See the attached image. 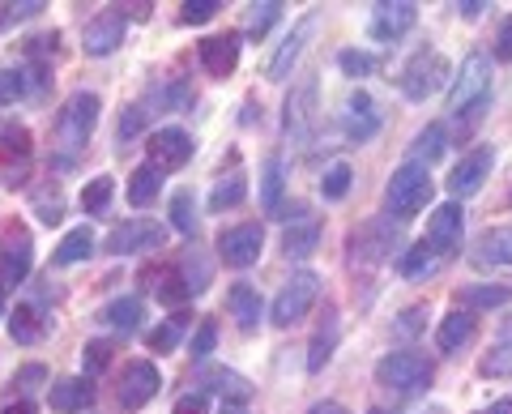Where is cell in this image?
Masks as SVG:
<instances>
[{"mask_svg": "<svg viewBox=\"0 0 512 414\" xmlns=\"http://www.w3.org/2000/svg\"><path fill=\"white\" fill-rule=\"evenodd\" d=\"M491 103V60L483 52L466 56L453 90H448V116L453 120H478Z\"/></svg>", "mask_w": 512, "mask_h": 414, "instance_id": "6da1fadb", "label": "cell"}, {"mask_svg": "<svg viewBox=\"0 0 512 414\" xmlns=\"http://www.w3.org/2000/svg\"><path fill=\"white\" fill-rule=\"evenodd\" d=\"M94 124H99V94H90V90H77L73 99L56 111V129L52 133H56V150H60L64 163H69L73 154L86 150Z\"/></svg>", "mask_w": 512, "mask_h": 414, "instance_id": "7a4b0ae2", "label": "cell"}, {"mask_svg": "<svg viewBox=\"0 0 512 414\" xmlns=\"http://www.w3.org/2000/svg\"><path fill=\"white\" fill-rule=\"evenodd\" d=\"M431 193H436V184H431V167H423V163H414L410 158V163H402L393 171L389 188H384V205H389V214L397 222H410L419 210H427Z\"/></svg>", "mask_w": 512, "mask_h": 414, "instance_id": "3957f363", "label": "cell"}, {"mask_svg": "<svg viewBox=\"0 0 512 414\" xmlns=\"http://www.w3.org/2000/svg\"><path fill=\"white\" fill-rule=\"evenodd\" d=\"M376 380L393 393H414L431 380V359L419 355V350H393V355L376 363Z\"/></svg>", "mask_w": 512, "mask_h": 414, "instance_id": "277c9868", "label": "cell"}, {"mask_svg": "<svg viewBox=\"0 0 512 414\" xmlns=\"http://www.w3.org/2000/svg\"><path fill=\"white\" fill-rule=\"evenodd\" d=\"M30 265H35V244H30V231L18 222H5L0 227V282L18 286L26 282Z\"/></svg>", "mask_w": 512, "mask_h": 414, "instance_id": "5b68a950", "label": "cell"}, {"mask_svg": "<svg viewBox=\"0 0 512 414\" xmlns=\"http://www.w3.org/2000/svg\"><path fill=\"white\" fill-rule=\"evenodd\" d=\"M316 291H320V278H316V274H308V269H303V274H295V278L278 291V299H274V325H278V329L299 325L303 316L312 312Z\"/></svg>", "mask_w": 512, "mask_h": 414, "instance_id": "8992f818", "label": "cell"}, {"mask_svg": "<svg viewBox=\"0 0 512 414\" xmlns=\"http://www.w3.org/2000/svg\"><path fill=\"white\" fill-rule=\"evenodd\" d=\"M448 77H453V65L440 56V52H419L410 60V65L402 69V90H406V99L414 103H423L427 94H436Z\"/></svg>", "mask_w": 512, "mask_h": 414, "instance_id": "52a82bcc", "label": "cell"}, {"mask_svg": "<svg viewBox=\"0 0 512 414\" xmlns=\"http://www.w3.org/2000/svg\"><path fill=\"white\" fill-rule=\"evenodd\" d=\"M163 389V376H158V368L154 363H146V359H133L128 368L120 372V385H116V402H120V410H141L146 402H154V393Z\"/></svg>", "mask_w": 512, "mask_h": 414, "instance_id": "ba28073f", "label": "cell"}, {"mask_svg": "<svg viewBox=\"0 0 512 414\" xmlns=\"http://www.w3.org/2000/svg\"><path fill=\"white\" fill-rule=\"evenodd\" d=\"M163 240H167V227H158L150 218H133V222H120V227L107 235V252L111 257H133V252L163 248Z\"/></svg>", "mask_w": 512, "mask_h": 414, "instance_id": "9c48e42d", "label": "cell"}, {"mask_svg": "<svg viewBox=\"0 0 512 414\" xmlns=\"http://www.w3.org/2000/svg\"><path fill=\"white\" fill-rule=\"evenodd\" d=\"M461 231H466V210L457 201H444L436 214L427 218V248L436 257H453L461 248Z\"/></svg>", "mask_w": 512, "mask_h": 414, "instance_id": "30bf717a", "label": "cell"}, {"mask_svg": "<svg viewBox=\"0 0 512 414\" xmlns=\"http://www.w3.org/2000/svg\"><path fill=\"white\" fill-rule=\"evenodd\" d=\"M316 26H320V13H303V18L295 22V30L286 35V43L278 47L274 56H269V65H265V77L269 82H286L295 69V60L303 56V47H308V39L316 35Z\"/></svg>", "mask_w": 512, "mask_h": 414, "instance_id": "8fae6325", "label": "cell"}, {"mask_svg": "<svg viewBox=\"0 0 512 414\" xmlns=\"http://www.w3.org/2000/svg\"><path fill=\"white\" fill-rule=\"evenodd\" d=\"M261 248H265V231L256 227V222H239V227L222 231L218 257L231 269H248V265H256V257H261Z\"/></svg>", "mask_w": 512, "mask_h": 414, "instance_id": "7c38bea8", "label": "cell"}, {"mask_svg": "<svg viewBox=\"0 0 512 414\" xmlns=\"http://www.w3.org/2000/svg\"><path fill=\"white\" fill-rule=\"evenodd\" d=\"M312 129H316V77H303L291 90V99H286V137L303 146Z\"/></svg>", "mask_w": 512, "mask_h": 414, "instance_id": "4fadbf2b", "label": "cell"}, {"mask_svg": "<svg viewBox=\"0 0 512 414\" xmlns=\"http://www.w3.org/2000/svg\"><path fill=\"white\" fill-rule=\"evenodd\" d=\"M491 163H495V150L491 146H478V150H470L461 163L453 167V175H448V193H453L457 201L461 197H474L478 188L487 184V175H491Z\"/></svg>", "mask_w": 512, "mask_h": 414, "instance_id": "5bb4252c", "label": "cell"}, {"mask_svg": "<svg viewBox=\"0 0 512 414\" xmlns=\"http://www.w3.org/2000/svg\"><path fill=\"white\" fill-rule=\"evenodd\" d=\"M419 22V5H410V0H397V5H376L372 9V39L376 43H393V39H402L406 30Z\"/></svg>", "mask_w": 512, "mask_h": 414, "instance_id": "9a60e30c", "label": "cell"}, {"mask_svg": "<svg viewBox=\"0 0 512 414\" xmlns=\"http://www.w3.org/2000/svg\"><path fill=\"white\" fill-rule=\"evenodd\" d=\"M146 150H150V163L158 171H180L192 158V137L184 129H158Z\"/></svg>", "mask_w": 512, "mask_h": 414, "instance_id": "2e32d148", "label": "cell"}, {"mask_svg": "<svg viewBox=\"0 0 512 414\" xmlns=\"http://www.w3.org/2000/svg\"><path fill=\"white\" fill-rule=\"evenodd\" d=\"M124 13L120 9H107V13H99L90 26H86V39H82V47H86V56H111L116 47L124 43Z\"/></svg>", "mask_w": 512, "mask_h": 414, "instance_id": "e0dca14e", "label": "cell"}, {"mask_svg": "<svg viewBox=\"0 0 512 414\" xmlns=\"http://www.w3.org/2000/svg\"><path fill=\"white\" fill-rule=\"evenodd\" d=\"M201 65L210 77H231L235 73V65H239V35L235 30L201 39Z\"/></svg>", "mask_w": 512, "mask_h": 414, "instance_id": "ac0fdd59", "label": "cell"}, {"mask_svg": "<svg viewBox=\"0 0 512 414\" xmlns=\"http://www.w3.org/2000/svg\"><path fill=\"white\" fill-rule=\"evenodd\" d=\"M342 124H346V137L350 141H367L376 129H380V111L372 103V94L367 90H355L346 99V111H342Z\"/></svg>", "mask_w": 512, "mask_h": 414, "instance_id": "d6986e66", "label": "cell"}, {"mask_svg": "<svg viewBox=\"0 0 512 414\" xmlns=\"http://www.w3.org/2000/svg\"><path fill=\"white\" fill-rule=\"evenodd\" d=\"M47 402H52L56 414H82V410L94 402V385H90L86 376L52 380V389H47Z\"/></svg>", "mask_w": 512, "mask_h": 414, "instance_id": "ffe728a7", "label": "cell"}, {"mask_svg": "<svg viewBox=\"0 0 512 414\" xmlns=\"http://www.w3.org/2000/svg\"><path fill=\"white\" fill-rule=\"evenodd\" d=\"M227 308H231L235 325L244 329V333H256V325H261V316H265L261 295H256V286H248V282H235V286H231V295H227Z\"/></svg>", "mask_w": 512, "mask_h": 414, "instance_id": "44dd1931", "label": "cell"}, {"mask_svg": "<svg viewBox=\"0 0 512 414\" xmlns=\"http://www.w3.org/2000/svg\"><path fill=\"white\" fill-rule=\"evenodd\" d=\"M26 158H30V133L18 120H5L0 124V171L13 175V167L26 163Z\"/></svg>", "mask_w": 512, "mask_h": 414, "instance_id": "7402d4cb", "label": "cell"}, {"mask_svg": "<svg viewBox=\"0 0 512 414\" xmlns=\"http://www.w3.org/2000/svg\"><path fill=\"white\" fill-rule=\"evenodd\" d=\"M474 261H478V265H495V269L512 265V227H495V231H487L483 240H478Z\"/></svg>", "mask_w": 512, "mask_h": 414, "instance_id": "603a6c76", "label": "cell"}, {"mask_svg": "<svg viewBox=\"0 0 512 414\" xmlns=\"http://www.w3.org/2000/svg\"><path fill=\"white\" fill-rule=\"evenodd\" d=\"M158 193H163V171H158L154 163L137 167L133 180H128V205H133V210H146V205H154Z\"/></svg>", "mask_w": 512, "mask_h": 414, "instance_id": "cb8c5ba5", "label": "cell"}, {"mask_svg": "<svg viewBox=\"0 0 512 414\" xmlns=\"http://www.w3.org/2000/svg\"><path fill=\"white\" fill-rule=\"evenodd\" d=\"M470 338H474V312H448L440 321V329H436V346L448 350V355L461 350Z\"/></svg>", "mask_w": 512, "mask_h": 414, "instance_id": "d4e9b609", "label": "cell"}, {"mask_svg": "<svg viewBox=\"0 0 512 414\" xmlns=\"http://www.w3.org/2000/svg\"><path fill=\"white\" fill-rule=\"evenodd\" d=\"M43 333H47V316L35 304H18V312L9 316V338L30 346V342H39Z\"/></svg>", "mask_w": 512, "mask_h": 414, "instance_id": "484cf974", "label": "cell"}, {"mask_svg": "<svg viewBox=\"0 0 512 414\" xmlns=\"http://www.w3.org/2000/svg\"><path fill=\"white\" fill-rule=\"evenodd\" d=\"M141 299H133V295H124V299H111V304L99 312V321L103 325H111V329H120V333H133L137 325H141Z\"/></svg>", "mask_w": 512, "mask_h": 414, "instance_id": "4316f807", "label": "cell"}, {"mask_svg": "<svg viewBox=\"0 0 512 414\" xmlns=\"http://www.w3.org/2000/svg\"><path fill=\"white\" fill-rule=\"evenodd\" d=\"M478 372L483 376H512V316L504 321V333L495 338V346L483 355V363H478Z\"/></svg>", "mask_w": 512, "mask_h": 414, "instance_id": "83f0119b", "label": "cell"}, {"mask_svg": "<svg viewBox=\"0 0 512 414\" xmlns=\"http://www.w3.org/2000/svg\"><path fill=\"white\" fill-rule=\"evenodd\" d=\"M333 346H338V316L325 312V325L316 329L312 350H308V372H320V368H325V363L333 359Z\"/></svg>", "mask_w": 512, "mask_h": 414, "instance_id": "f1b7e54d", "label": "cell"}, {"mask_svg": "<svg viewBox=\"0 0 512 414\" xmlns=\"http://www.w3.org/2000/svg\"><path fill=\"white\" fill-rule=\"evenodd\" d=\"M90 252H94V231L90 227H73L56 248V265H77V261H86Z\"/></svg>", "mask_w": 512, "mask_h": 414, "instance_id": "f546056e", "label": "cell"}, {"mask_svg": "<svg viewBox=\"0 0 512 414\" xmlns=\"http://www.w3.org/2000/svg\"><path fill=\"white\" fill-rule=\"evenodd\" d=\"M205 380H210V389L218 393V397H227V402H248L252 397V385L239 372H231V368H214V372H205Z\"/></svg>", "mask_w": 512, "mask_h": 414, "instance_id": "4dcf8cb0", "label": "cell"}, {"mask_svg": "<svg viewBox=\"0 0 512 414\" xmlns=\"http://www.w3.org/2000/svg\"><path fill=\"white\" fill-rule=\"evenodd\" d=\"M282 184H286L282 158H265V167H261V205H265V214H278V205H282Z\"/></svg>", "mask_w": 512, "mask_h": 414, "instance_id": "1f68e13d", "label": "cell"}, {"mask_svg": "<svg viewBox=\"0 0 512 414\" xmlns=\"http://www.w3.org/2000/svg\"><path fill=\"white\" fill-rule=\"evenodd\" d=\"M316 240H320V227L308 218V222H295L291 231H286V240H282V248H286V257H295V261H303V257H312V248H316Z\"/></svg>", "mask_w": 512, "mask_h": 414, "instance_id": "d6a6232c", "label": "cell"}, {"mask_svg": "<svg viewBox=\"0 0 512 414\" xmlns=\"http://www.w3.org/2000/svg\"><path fill=\"white\" fill-rule=\"evenodd\" d=\"M448 150V137H444V124H427V129L414 137V163H423V167H431L436 158Z\"/></svg>", "mask_w": 512, "mask_h": 414, "instance_id": "836d02e7", "label": "cell"}, {"mask_svg": "<svg viewBox=\"0 0 512 414\" xmlns=\"http://www.w3.org/2000/svg\"><path fill=\"white\" fill-rule=\"evenodd\" d=\"M244 193H248V180H244V175H227V180H218V184H214V193H210V210H214V214L235 210V205L244 201Z\"/></svg>", "mask_w": 512, "mask_h": 414, "instance_id": "e575fe53", "label": "cell"}, {"mask_svg": "<svg viewBox=\"0 0 512 414\" xmlns=\"http://www.w3.org/2000/svg\"><path fill=\"white\" fill-rule=\"evenodd\" d=\"M436 265H440V257L427 248V240H423L419 248H406V257L397 261V269H402V278H427Z\"/></svg>", "mask_w": 512, "mask_h": 414, "instance_id": "d590c367", "label": "cell"}, {"mask_svg": "<svg viewBox=\"0 0 512 414\" xmlns=\"http://www.w3.org/2000/svg\"><path fill=\"white\" fill-rule=\"evenodd\" d=\"M111 193H116L111 175H94V180L82 188V210H86V214H103L107 205H111Z\"/></svg>", "mask_w": 512, "mask_h": 414, "instance_id": "8d00e7d4", "label": "cell"}, {"mask_svg": "<svg viewBox=\"0 0 512 414\" xmlns=\"http://www.w3.org/2000/svg\"><path fill=\"white\" fill-rule=\"evenodd\" d=\"M461 299H466V308H500L512 299V291L508 286H466Z\"/></svg>", "mask_w": 512, "mask_h": 414, "instance_id": "74e56055", "label": "cell"}, {"mask_svg": "<svg viewBox=\"0 0 512 414\" xmlns=\"http://www.w3.org/2000/svg\"><path fill=\"white\" fill-rule=\"evenodd\" d=\"M350 180H355V175H350V167H346V163H333V167L325 171V180H320V197H325V201H342V197L350 193Z\"/></svg>", "mask_w": 512, "mask_h": 414, "instance_id": "f35d334b", "label": "cell"}, {"mask_svg": "<svg viewBox=\"0 0 512 414\" xmlns=\"http://www.w3.org/2000/svg\"><path fill=\"white\" fill-rule=\"evenodd\" d=\"M278 18H282V5H278V0H265V5H252V9H248V35H252V39L269 35V26H274Z\"/></svg>", "mask_w": 512, "mask_h": 414, "instance_id": "ab89813d", "label": "cell"}, {"mask_svg": "<svg viewBox=\"0 0 512 414\" xmlns=\"http://www.w3.org/2000/svg\"><path fill=\"white\" fill-rule=\"evenodd\" d=\"M150 282H158L154 295L163 299V304H188V295H192V286H188L184 278H175V274H158V278H150Z\"/></svg>", "mask_w": 512, "mask_h": 414, "instance_id": "60d3db41", "label": "cell"}, {"mask_svg": "<svg viewBox=\"0 0 512 414\" xmlns=\"http://www.w3.org/2000/svg\"><path fill=\"white\" fill-rule=\"evenodd\" d=\"M171 227H175V231H184V235L197 231V214H192V193H188V188L171 197Z\"/></svg>", "mask_w": 512, "mask_h": 414, "instance_id": "b9f144b4", "label": "cell"}, {"mask_svg": "<svg viewBox=\"0 0 512 414\" xmlns=\"http://www.w3.org/2000/svg\"><path fill=\"white\" fill-rule=\"evenodd\" d=\"M338 69L346 77H372L376 73V56L372 52H355V47H350V52L338 56Z\"/></svg>", "mask_w": 512, "mask_h": 414, "instance_id": "7bdbcfd3", "label": "cell"}, {"mask_svg": "<svg viewBox=\"0 0 512 414\" xmlns=\"http://www.w3.org/2000/svg\"><path fill=\"white\" fill-rule=\"evenodd\" d=\"M180 325H184V316H175V321L158 325V329L150 333V350H158V355H171V350L180 346Z\"/></svg>", "mask_w": 512, "mask_h": 414, "instance_id": "ee69618b", "label": "cell"}, {"mask_svg": "<svg viewBox=\"0 0 512 414\" xmlns=\"http://www.w3.org/2000/svg\"><path fill=\"white\" fill-rule=\"evenodd\" d=\"M107 363H111V342H86V350H82V372L86 376H99Z\"/></svg>", "mask_w": 512, "mask_h": 414, "instance_id": "f6af8a7d", "label": "cell"}, {"mask_svg": "<svg viewBox=\"0 0 512 414\" xmlns=\"http://www.w3.org/2000/svg\"><path fill=\"white\" fill-rule=\"evenodd\" d=\"M218 9H222L218 0H184V13H180V22H184V26H201V22H210Z\"/></svg>", "mask_w": 512, "mask_h": 414, "instance_id": "bcb514c9", "label": "cell"}, {"mask_svg": "<svg viewBox=\"0 0 512 414\" xmlns=\"http://www.w3.org/2000/svg\"><path fill=\"white\" fill-rule=\"evenodd\" d=\"M0 9H5V13H0V30H5V26H13V22L35 18V13H39L43 5H39V0H26V5H0Z\"/></svg>", "mask_w": 512, "mask_h": 414, "instance_id": "7dc6e473", "label": "cell"}, {"mask_svg": "<svg viewBox=\"0 0 512 414\" xmlns=\"http://www.w3.org/2000/svg\"><path fill=\"white\" fill-rule=\"evenodd\" d=\"M214 338H218V329H214V321H205L201 329H197V338H192V355H197V359H205V355H210V350H214Z\"/></svg>", "mask_w": 512, "mask_h": 414, "instance_id": "c3c4849f", "label": "cell"}, {"mask_svg": "<svg viewBox=\"0 0 512 414\" xmlns=\"http://www.w3.org/2000/svg\"><path fill=\"white\" fill-rule=\"evenodd\" d=\"M141 124H146V111H141V107H128V116L120 120V129H116V141L137 137V133H141Z\"/></svg>", "mask_w": 512, "mask_h": 414, "instance_id": "681fc988", "label": "cell"}, {"mask_svg": "<svg viewBox=\"0 0 512 414\" xmlns=\"http://www.w3.org/2000/svg\"><path fill=\"white\" fill-rule=\"evenodd\" d=\"M495 60H512V13L495 30Z\"/></svg>", "mask_w": 512, "mask_h": 414, "instance_id": "f907efd6", "label": "cell"}, {"mask_svg": "<svg viewBox=\"0 0 512 414\" xmlns=\"http://www.w3.org/2000/svg\"><path fill=\"white\" fill-rule=\"evenodd\" d=\"M205 410H210V406H205V397H201V393H184L180 402H175L171 414H205Z\"/></svg>", "mask_w": 512, "mask_h": 414, "instance_id": "816d5d0a", "label": "cell"}, {"mask_svg": "<svg viewBox=\"0 0 512 414\" xmlns=\"http://www.w3.org/2000/svg\"><path fill=\"white\" fill-rule=\"evenodd\" d=\"M39 218L47 222V227H56V222L64 218V205H60V197H52V201L39 197Z\"/></svg>", "mask_w": 512, "mask_h": 414, "instance_id": "f5cc1de1", "label": "cell"}, {"mask_svg": "<svg viewBox=\"0 0 512 414\" xmlns=\"http://www.w3.org/2000/svg\"><path fill=\"white\" fill-rule=\"evenodd\" d=\"M483 9H491V5H483V0H466V5H457V13L461 18H478Z\"/></svg>", "mask_w": 512, "mask_h": 414, "instance_id": "db71d44e", "label": "cell"}, {"mask_svg": "<svg viewBox=\"0 0 512 414\" xmlns=\"http://www.w3.org/2000/svg\"><path fill=\"white\" fill-rule=\"evenodd\" d=\"M478 414H512V397H500V402H491V406H483Z\"/></svg>", "mask_w": 512, "mask_h": 414, "instance_id": "11a10c76", "label": "cell"}, {"mask_svg": "<svg viewBox=\"0 0 512 414\" xmlns=\"http://www.w3.org/2000/svg\"><path fill=\"white\" fill-rule=\"evenodd\" d=\"M308 414H346V406H338V402H316Z\"/></svg>", "mask_w": 512, "mask_h": 414, "instance_id": "9f6ffc18", "label": "cell"}, {"mask_svg": "<svg viewBox=\"0 0 512 414\" xmlns=\"http://www.w3.org/2000/svg\"><path fill=\"white\" fill-rule=\"evenodd\" d=\"M0 414H39L35 406H30V402H9L5 410H0Z\"/></svg>", "mask_w": 512, "mask_h": 414, "instance_id": "6f0895ef", "label": "cell"}, {"mask_svg": "<svg viewBox=\"0 0 512 414\" xmlns=\"http://www.w3.org/2000/svg\"><path fill=\"white\" fill-rule=\"evenodd\" d=\"M35 380H43V368H35V363H30V368H22V385L30 389V385H35Z\"/></svg>", "mask_w": 512, "mask_h": 414, "instance_id": "680465c9", "label": "cell"}, {"mask_svg": "<svg viewBox=\"0 0 512 414\" xmlns=\"http://www.w3.org/2000/svg\"><path fill=\"white\" fill-rule=\"evenodd\" d=\"M423 414H444V406H431V410H423Z\"/></svg>", "mask_w": 512, "mask_h": 414, "instance_id": "91938a15", "label": "cell"}, {"mask_svg": "<svg viewBox=\"0 0 512 414\" xmlns=\"http://www.w3.org/2000/svg\"><path fill=\"white\" fill-rule=\"evenodd\" d=\"M0 316H5V295H0Z\"/></svg>", "mask_w": 512, "mask_h": 414, "instance_id": "94428289", "label": "cell"}, {"mask_svg": "<svg viewBox=\"0 0 512 414\" xmlns=\"http://www.w3.org/2000/svg\"><path fill=\"white\" fill-rule=\"evenodd\" d=\"M367 414H384V410H367Z\"/></svg>", "mask_w": 512, "mask_h": 414, "instance_id": "6125c7cd", "label": "cell"}, {"mask_svg": "<svg viewBox=\"0 0 512 414\" xmlns=\"http://www.w3.org/2000/svg\"><path fill=\"white\" fill-rule=\"evenodd\" d=\"M227 414H239V410H227Z\"/></svg>", "mask_w": 512, "mask_h": 414, "instance_id": "be15d7a7", "label": "cell"}]
</instances>
